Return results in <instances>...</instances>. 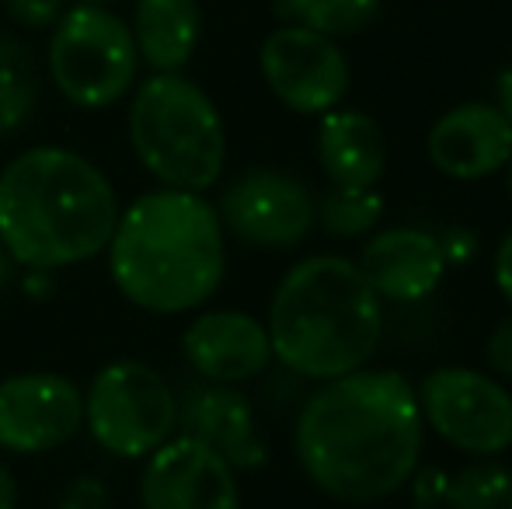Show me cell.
Segmentation results:
<instances>
[{
	"instance_id": "1",
	"label": "cell",
	"mask_w": 512,
	"mask_h": 509,
	"mask_svg": "<svg viewBox=\"0 0 512 509\" xmlns=\"http://www.w3.org/2000/svg\"><path fill=\"white\" fill-rule=\"evenodd\" d=\"M425 422L415 384L398 370H356L304 398L293 450L317 492L366 506L394 496L422 464Z\"/></svg>"
},
{
	"instance_id": "2",
	"label": "cell",
	"mask_w": 512,
	"mask_h": 509,
	"mask_svg": "<svg viewBox=\"0 0 512 509\" xmlns=\"http://www.w3.org/2000/svg\"><path fill=\"white\" fill-rule=\"evenodd\" d=\"M119 199L95 161L67 147H32L0 171V245L14 265L56 272L102 255Z\"/></svg>"
},
{
	"instance_id": "3",
	"label": "cell",
	"mask_w": 512,
	"mask_h": 509,
	"mask_svg": "<svg viewBox=\"0 0 512 509\" xmlns=\"http://www.w3.org/2000/svg\"><path fill=\"white\" fill-rule=\"evenodd\" d=\"M105 252L119 293L150 314L199 311L227 276V231L203 192L157 189L133 199Z\"/></svg>"
},
{
	"instance_id": "4",
	"label": "cell",
	"mask_w": 512,
	"mask_h": 509,
	"mask_svg": "<svg viewBox=\"0 0 512 509\" xmlns=\"http://www.w3.org/2000/svg\"><path fill=\"white\" fill-rule=\"evenodd\" d=\"M272 360L304 381H335L370 367L384 339V300L345 255L297 262L269 304Z\"/></svg>"
},
{
	"instance_id": "5",
	"label": "cell",
	"mask_w": 512,
	"mask_h": 509,
	"mask_svg": "<svg viewBox=\"0 0 512 509\" xmlns=\"http://www.w3.org/2000/svg\"><path fill=\"white\" fill-rule=\"evenodd\" d=\"M129 143L161 189L206 192L227 168V126L220 109L185 74H150L136 84Z\"/></svg>"
},
{
	"instance_id": "6",
	"label": "cell",
	"mask_w": 512,
	"mask_h": 509,
	"mask_svg": "<svg viewBox=\"0 0 512 509\" xmlns=\"http://www.w3.org/2000/svg\"><path fill=\"white\" fill-rule=\"evenodd\" d=\"M46 70L56 91L77 109H108L136 88L140 53L129 21L112 7L70 4L49 28Z\"/></svg>"
},
{
	"instance_id": "7",
	"label": "cell",
	"mask_w": 512,
	"mask_h": 509,
	"mask_svg": "<svg viewBox=\"0 0 512 509\" xmlns=\"http://www.w3.org/2000/svg\"><path fill=\"white\" fill-rule=\"evenodd\" d=\"M84 422L102 450L122 461H136L175 436L178 398L154 367L140 360H115L88 384Z\"/></svg>"
},
{
	"instance_id": "8",
	"label": "cell",
	"mask_w": 512,
	"mask_h": 509,
	"mask_svg": "<svg viewBox=\"0 0 512 509\" xmlns=\"http://www.w3.org/2000/svg\"><path fill=\"white\" fill-rule=\"evenodd\" d=\"M425 429L471 457L512 450V394L499 377L474 367H436L415 384Z\"/></svg>"
},
{
	"instance_id": "9",
	"label": "cell",
	"mask_w": 512,
	"mask_h": 509,
	"mask_svg": "<svg viewBox=\"0 0 512 509\" xmlns=\"http://www.w3.org/2000/svg\"><path fill=\"white\" fill-rule=\"evenodd\" d=\"M265 88L297 116H324L338 109L352 88V67L338 39L300 25H279L258 46Z\"/></svg>"
},
{
	"instance_id": "10",
	"label": "cell",
	"mask_w": 512,
	"mask_h": 509,
	"mask_svg": "<svg viewBox=\"0 0 512 509\" xmlns=\"http://www.w3.org/2000/svg\"><path fill=\"white\" fill-rule=\"evenodd\" d=\"M216 213L223 231L244 245L290 252L317 227V196L290 171L248 168L223 189Z\"/></svg>"
},
{
	"instance_id": "11",
	"label": "cell",
	"mask_w": 512,
	"mask_h": 509,
	"mask_svg": "<svg viewBox=\"0 0 512 509\" xmlns=\"http://www.w3.org/2000/svg\"><path fill=\"white\" fill-rule=\"evenodd\" d=\"M84 429V391L63 374H14L0 381V447L49 454Z\"/></svg>"
},
{
	"instance_id": "12",
	"label": "cell",
	"mask_w": 512,
	"mask_h": 509,
	"mask_svg": "<svg viewBox=\"0 0 512 509\" xmlns=\"http://www.w3.org/2000/svg\"><path fill=\"white\" fill-rule=\"evenodd\" d=\"M143 509H241L237 471L196 436H171L140 475Z\"/></svg>"
},
{
	"instance_id": "13",
	"label": "cell",
	"mask_w": 512,
	"mask_h": 509,
	"mask_svg": "<svg viewBox=\"0 0 512 509\" xmlns=\"http://www.w3.org/2000/svg\"><path fill=\"white\" fill-rule=\"evenodd\" d=\"M425 154L453 182H481L506 168L512 123L492 102H464L436 119L425 136Z\"/></svg>"
},
{
	"instance_id": "14",
	"label": "cell",
	"mask_w": 512,
	"mask_h": 509,
	"mask_svg": "<svg viewBox=\"0 0 512 509\" xmlns=\"http://www.w3.org/2000/svg\"><path fill=\"white\" fill-rule=\"evenodd\" d=\"M182 356L203 381L237 387L269 370V328L248 311H206L182 332Z\"/></svg>"
},
{
	"instance_id": "15",
	"label": "cell",
	"mask_w": 512,
	"mask_h": 509,
	"mask_svg": "<svg viewBox=\"0 0 512 509\" xmlns=\"http://www.w3.org/2000/svg\"><path fill=\"white\" fill-rule=\"evenodd\" d=\"M178 422L185 436H196L223 457L234 471H258L269 461V443L258 429L251 398L234 384L192 387L189 398L178 401Z\"/></svg>"
},
{
	"instance_id": "16",
	"label": "cell",
	"mask_w": 512,
	"mask_h": 509,
	"mask_svg": "<svg viewBox=\"0 0 512 509\" xmlns=\"http://www.w3.org/2000/svg\"><path fill=\"white\" fill-rule=\"evenodd\" d=\"M356 265L373 293L394 304H418L432 297L446 276L439 238L422 227H387L380 234H370Z\"/></svg>"
},
{
	"instance_id": "17",
	"label": "cell",
	"mask_w": 512,
	"mask_h": 509,
	"mask_svg": "<svg viewBox=\"0 0 512 509\" xmlns=\"http://www.w3.org/2000/svg\"><path fill=\"white\" fill-rule=\"evenodd\" d=\"M317 161L331 185L377 189L387 171V136L363 109H331L317 116Z\"/></svg>"
},
{
	"instance_id": "18",
	"label": "cell",
	"mask_w": 512,
	"mask_h": 509,
	"mask_svg": "<svg viewBox=\"0 0 512 509\" xmlns=\"http://www.w3.org/2000/svg\"><path fill=\"white\" fill-rule=\"evenodd\" d=\"M140 63L154 74H182L203 39L199 0H133L129 18Z\"/></svg>"
},
{
	"instance_id": "19",
	"label": "cell",
	"mask_w": 512,
	"mask_h": 509,
	"mask_svg": "<svg viewBox=\"0 0 512 509\" xmlns=\"http://www.w3.org/2000/svg\"><path fill=\"white\" fill-rule=\"evenodd\" d=\"M283 25H300L328 39L363 35L384 14V0H269Z\"/></svg>"
},
{
	"instance_id": "20",
	"label": "cell",
	"mask_w": 512,
	"mask_h": 509,
	"mask_svg": "<svg viewBox=\"0 0 512 509\" xmlns=\"http://www.w3.org/2000/svg\"><path fill=\"white\" fill-rule=\"evenodd\" d=\"M384 220V196L377 189L331 185L317 196V227L335 241L370 238Z\"/></svg>"
},
{
	"instance_id": "21",
	"label": "cell",
	"mask_w": 512,
	"mask_h": 509,
	"mask_svg": "<svg viewBox=\"0 0 512 509\" xmlns=\"http://www.w3.org/2000/svg\"><path fill=\"white\" fill-rule=\"evenodd\" d=\"M39 102V70L25 42L0 35V136L28 123Z\"/></svg>"
},
{
	"instance_id": "22",
	"label": "cell",
	"mask_w": 512,
	"mask_h": 509,
	"mask_svg": "<svg viewBox=\"0 0 512 509\" xmlns=\"http://www.w3.org/2000/svg\"><path fill=\"white\" fill-rule=\"evenodd\" d=\"M512 492V468L499 457H481L453 471L446 482L443 509H506Z\"/></svg>"
},
{
	"instance_id": "23",
	"label": "cell",
	"mask_w": 512,
	"mask_h": 509,
	"mask_svg": "<svg viewBox=\"0 0 512 509\" xmlns=\"http://www.w3.org/2000/svg\"><path fill=\"white\" fill-rule=\"evenodd\" d=\"M67 7L70 0H4V14L28 32H49Z\"/></svg>"
},
{
	"instance_id": "24",
	"label": "cell",
	"mask_w": 512,
	"mask_h": 509,
	"mask_svg": "<svg viewBox=\"0 0 512 509\" xmlns=\"http://www.w3.org/2000/svg\"><path fill=\"white\" fill-rule=\"evenodd\" d=\"M485 360H488L492 377H499V381H512V311L506 314V318L495 321L492 332H488Z\"/></svg>"
},
{
	"instance_id": "25",
	"label": "cell",
	"mask_w": 512,
	"mask_h": 509,
	"mask_svg": "<svg viewBox=\"0 0 512 509\" xmlns=\"http://www.w3.org/2000/svg\"><path fill=\"white\" fill-rule=\"evenodd\" d=\"M56 509H112V492H108V485L95 475L74 478V482L63 489L60 506Z\"/></svg>"
},
{
	"instance_id": "26",
	"label": "cell",
	"mask_w": 512,
	"mask_h": 509,
	"mask_svg": "<svg viewBox=\"0 0 512 509\" xmlns=\"http://www.w3.org/2000/svg\"><path fill=\"white\" fill-rule=\"evenodd\" d=\"M446 482H450V475H446V471H439V468H422V464H418L415 475L408 478L411 496H415V506H443Z\"/></svg>"
},
{
	"instance_id": "27",
	"label": "cell",
	"mask_w": 512,
	"mask_h": 509,
	"mask_svg": "<svg viewBox=\"0 0 512 509\" xmlns=\"http://www.w3.org/2000/svg\"><path fill=\"white\" fill-rule=\"evenodd\" d=\"M439 248H443L446 265H467L478 255V238H474V231H446L439 238Z\"/></svg>"
},
{
	"instance_id": "28",
	"label": "cell",
	"mask_w": 512,
	"mask_h": 509,
	"mask_svg": "<svg viewBox=\"0 0 512 509\" xmlns=\"http://www.w3.org/2000/svg\"><path fill=\"white\" fill-rule=\"evenodd\" d=\"M492 276H495V286H499V293L509 300V307H512V231L502 234L499 248H495Z\"/></svg>"
},
{
	"instance_id": "29",
	"label": "cell",
	"mask_w": 512,
	"mask_h": 509,
	"mask_svg": "<svg viewBox=\"0 0 512 509\" xmlns=\"http://www.w3.org/2000/svg\"><path fill=\"white\" fill-rule=\"evenodd\" d=\"M492 105L512 123V60L499 70V74H495V98H492Z\"/></svg>"
},
{
	"instance_id": "30",
	"label": "cell",
	"mask_w": 512,
	"mask_h": 509,
	"mask_svg": "<svg viewBox=\"0 0 512 509\" xmlns=\"http://www.w3.org/2000/svg\"><path fill=\"white\" fill-rule=\"evenodd\" d=\"M0 509H18V482L4 461H0Z\"/></svg>"
},
{
	"instance_id": "31",
	"label": "cell",
	"mask_w": 512,
	"mask_h": 509,
	"mask_svg": "<svg viewBox=\"0 0 512 509\" xmlns=\"http://www.w3.org/2000/svg\"><path fill=\"white\" fill-rule=\"evenodd\" d=\"M11 279H14V258L4 252V245H0V290H7Z\"/></svg>"
},
{
	"instance_id": "32",
	"label": "cell",
	"mask_w": 512,
	"mask_h": 509,
	"mask_svg": "<svg viewBox=\"0 0 512 509\" xmlns=\"http://www.w3.org/2000/svg\"><path fill=\"white\" fill-rule=\"evenodd\" d=\"M502 175H506V192H509V203H512V154H509L506 168H502Z\"/></svg>"
},
{
	"instance_id": "33",
	"label": "cell",
	"mask_w": 512,
	"mask_h": 509,
	"mask_svg": "<svg viewBox=\"0 0 512 509\" xmlns=\"http://www.w3.org/2000/svg\"><path fill=\"white\" fill-rule=\"evenodd\" d=\"M70 4H98V7H115L119 0H70Z\"/></svg>"
},
{
	"instance_id": "34",
	"label": "cell",
	"mask_w": 512,
	"mask_h": 509,
	"mask_svg": "<svg viewBox=\"0 0 512 509\" xmlns=\"http://www.w3.org/2000/svg\"><path fill=\"white\" fill-rule=\"evenodd\" d=\"M408 509H443V506H408Z\"/></svg>"
},
{
	"instance_id": "35",
	"label": "cell",
	"mask_w": 512,
	"mask_h": 509,
	"mask_svg": "<svg viewBox=\"0 0 512 509\" xmlns=\"http://www.w3.org/2000/svg\"><path fill=\"white\" fill-rule=\"evenodd\" d=\"M506 509H512V492H509V499H506Z\"/></svg>"
}]
</instances>
